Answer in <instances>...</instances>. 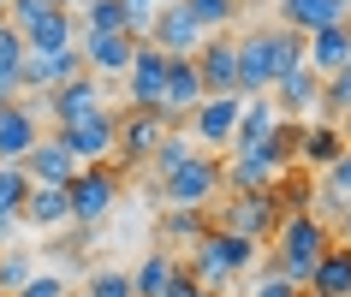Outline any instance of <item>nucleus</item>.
<instances>
[{"label":"nucleus","instance_id":"obj_19","mask_svg":"<svg viewBox=\"0 0 351 297\" xmlns=\"http://www.w3.org/2000/svg\"><path fill=\"white\" fill-rule=\"evenodd\" d=\"M280 119H286V113H280L274 95H244V113H239V125H232L226 155H232V148H262V143H268V131H274Z\"/></svg>","mask_w":351,"mask_h":297},{"label":"nucleus","instance_id":"obj_47","mask_svg":"<svg viewBox=\"0 0 351 297\" xmlns=\"http://www.w3.org/2000/svg\"><path fill=\"white\" fill-rule=\"evenodd\" d=\"M208 297H226V292H208Z\"/></svg>","mask_w":351,"mask_h":297},{"label":"nucleus","instance_id":"obj_44","mask_svg":"<svg viewBox=\"0 0 351 297\" xmlns=\"http://www.w3.org/2000/svg\"><path fill=\"white\" fill-rule=\"evenodd\" d=\"M339 238H346V244H351V203H346V208H339Z\"/></svg>","mask_w":351,"mask_h":297},{"label":"nucleus","instance_id":"obj_18","mask_svg":"<svg viewBox=\"0 0 351 297\" xmlns=\"http://www.w3.org/2000/svg\"><path fill=\"white\" fill-rule=\"evenodd\" d=\"M77 48H84V66H90L95 77H113V72L131 66V48H137V42H131L125 30H84Z\"/></svg>","mask_w":351,"mask_h":297},{"label":"nucleus","instance_id":"obj_43","mask_svg":"<svg viewBox=\"0 0 351 297\" xmlns=\"http://www.w3.org/2000/svg\"><path fill=\"white\" fill-rule=\"evenodd\" d=\"M12 232H19V214H6V208H0V250L12 244Z\"/></svg>","mask_w":351,"mask_h":297},{"label":"nucleus","instance_id":"obj_50","mask_svg":"<svg viewBox=\"0 0 351 297\" xmlns=\"http://www.w3.org/2000/svg\"><path fill=\"white\" fill-rule=\"evenodd\" d=\"M0 297H12V292H0Z\"/></svg>","mask_w":351,"mask_h":297},{"label":"nucleus","instance_id":"obj_34","mask_svg":"<svg viewBox=\"0 0 351 297\" xmlns=\"http://www.w3.org/2000/svg\"><path fill=\"white\" fill-rule=\"evenodd\" d=\"M84 30H125V0H84Z\"/></svg>","mask_w":351,"mask_h":297},{"label":"nucleus","instance_id":"obj_52","mask_svg":"<svg viewBox=\"0 0 351 297\" xmlns=\"http://www.w3.org/2000/svg\"><path fill=\"white\" fill-rule=\"evenodd\" d=\"M0 107H6V101H0Z\"/></svg>","mask_w":351,"mask_h":297},{"label":"nucleus","instance_id":"obj_16","mask_svg":"<svg viewBox=\"0 0 351 297\" xmlns=\"http://www.w3.org/2000/svg\"><path fill=\"white\" fill-rule=\"evenodd\" d=\"M203 101V77H197V60L191 54H167V90H161V113L167 119H185L191 107Z\"/></svg>","mask_w":351,"mask_h":297},{"label":"nucleus","instance_id":"obj_20","mask_svg":"<svg viewBox=\"0 0 351 297\" xmlns=\"http://www.w3.org/2000/svg\"><path fill=\"white\" fill-rule=\"evenodd\" d=\"M19 226H36V232H60L72 226V203H66V185H30L19 208Z\"/></svg>","mask_w":351,"mask_h":297},{"label":"nucleus","instance_id":"obj_24","mask_svg":"<svg viewBox=\"0 0 351 297\" xmlns=\"http://www.w3.org/2000/svg\"><path fill=\"white\" fill-rule=\"evenodd\" d=\"M339 148H346V131L333 125V119H310V125L298 131V161H304V167L328 172L333 161H339Z\"/></svg>","mask_w":351,"mask_h":297},{"label":"nucleus","instance_id":"obj_15","mask_svg":"<svg viewBox=\"0 0 351 297\" xmlns=\"http://www.w3.org/2000/svg\"><path fill=\"white\" fill-rule=\"evenodd\" d=\"M280 101V113H298V119H322V77L298 60L286 77H274V90H268Z\"/></svg>","mask_w":351,"mask_h":297},{"label":"nucleus","instance_id":"obj_28","mask_svg":"<svg viewBox=\"0 0 351 297\" xmlns=\"http://www.w3.org/2000/svg\"><path fill=\"white\" fill-rule=\"evenodd\" d=\"M173 274H179V261L167 256V250H149V256L131 268V297H161Z\"/></svg>","mask_w":351,"mask_h":297},{"label":"nucleus","instance_id":"obj_49","mask_svg":"<svg viewBox=\"0 0 351 297\" xmlns=\"http://www.w3.org/2000/svg\"><path fill=\"white\" fill-rule=\"evenodd\" d=\"M0 24H6V12H0Z\"/></svg>","mask_w":351,"mask_h":297},{"label":"nucleus","instance_id":"obj_26","mask_svg":"<svg viewBox=\"0 0 351 297\" xmlns=\"http://www.w3.org/2000/svg\"><path fill=\"white\" fill-rule=\"evenodd\" d=\"M84 24L72 18V6H48L30 30H24V48H77Z\"/></svg>","mask_w":351,"mask_h":297},{"label":"nucleus","instance_id":"obj_23","mask_svg":"<svg viewBox=\"0 0 351 297\" xmlns=\"http://www.w3.org/2000/svg\"><path fill=\"white\" fill-rule=\"evenodd\" d=\"M36 107L30 101H6L0 107V161H24V148L36 143Z\"/></svg>","mask_w":351,"mask_h":297},{"label":"nucleus","instance_id":"obj_22","mask_svg":"<svg viewBox=\"0 0 351 297\" xmlns=\"http://www.w3.org/2000/svg\"><path fill=\"white\" fill-rule=\"evenodd\" d=\"M304 292H315V297H351V244L346 238H333L328 250L315 256V274H310Z\"/></svg>","mask_w":351,"mask_h":297},{"label":"nucleus","instance_id":"obj_51","mask_svg":"<svg viewBox=\"0 0 351 297\" xmlns=\"http://www.w3.org/2000/svg\"><path fill=\"white\" fill-rule=\"evenodd\" d=\"M149 6H155V0H149Z\"/></svg>","mask_w":351,"mask_h":297},{"label":"nucleus","instance_id":"obj_2","mask_svg":"<svg viewBox=\"0 0 351 297\" xmlns=\"http://www.w3.org/2000/svg\"><path fill=\"white\" fill-rule=\"evenodd\" d=\"M268 244H274V261H268V268L304 292L310 274H315V256L333 244V232H328V220H322L315 208H298V214H280V226H274V238H268Z\"/></svg>","mask_w":351,"mask_h":297},{"label":"nucleus","instance_id":"obj_46","mask_svg":"<svg viewBox=\"0 0 351 297\" xmlns=\"http://www.w3.org/2000/svg\"><path fill=\"white\" fill-rule=\"evenodd\" d=\"M339 6H346V12H351V0H339Z\"/></svg>","mask_w":351,"mask_h":297},{"label":"nucleus","instance_id":"obj_42","mask_svg":"<svg viewBox=\"0 0 351 297\" xmlns=\"http://www.w3.org/2000/svg\"><path fill=\"white\" fill-rule=\"evenodd\" d=\"M250 297H298V285H292V279H280L274 268H268V274L256 279V292H250Z\"/></svg>","mask_w":351,"mask_h":297},{"label":"nucleus","instance_id":"obj_6","mask_svg":"<svg viewBox=\"0 0 351 297\" xmlns=\"http://www.w3.org/2000/svg\"><path fill=\"white\" fill-rule=\"evenodd\" d=\"M54 137L66 148H72L77 167H90V161H113V137H119V113L101 101V107H90L84 119H66V125H54Z\"/></svg>","mask_w":351,"mask_h":297},{"label":"nucleus","instance_id":"obj_11","mask_svg":"<svg viewBox=\"0 0 351 297\" xmlns=\"http://www.w3.org/2000/svg\"><path fill=\"white\" fill-rule=\"evenodd\" d=\"M197 77H203V95H239V42L215 30V42H197Z\"/></svg>","mask_w":351,"mask_h":297},{"label":"nucleus","instance_id":"obj_1","mask_svg":"<svg viewBox=\"0 0 351 297\" xmlns=\"http://www.w3.org/2000/svg\"><path fill=\"white\" fill-rule=\"evenodd\" d=\"M304 60V36L298 30H250L239 36V95H268L274 77H286Z\"/></svg>","mask_w":351,"mask_h":297},{"label":"nucleus","instance_id":"obj_33","mask_svg":"<svg viewBox=\"0 0 351 297\" xmlns=\"http://www.w3.org/2000/svg\"><path fill=\"white\" fill-rule=\"evenodd\" d=\"M185 12L203 24V30H226V24L239 18V0H185Z\"/></svg>","mask_w":351,"mask_h":297},{"label":"nucleus","instance_id":"obj_5","mask_svg":"<svg viewBox=\"0 0 351 297\" xmlns=\"http://www.w3.org/2000/svg\"><path fill=\"white\" fill-rule=\"evenodd\" d=\"M119 167H108V161H90V167H77L72 179H66V203H72V226H95L108 220L113 208H119Z\"/></svg>","mask_w":351,"mask_h":297},{"label":"nucleus","instance_id":"obj_27","mask_svg":"<svg viewBox=\"0 0 351 297\" xmlns=\"http://www.w3.org/2000/svg\"><path fill=\"white\" fill-rule=\"evenodd\" d=\"M333 18H346L339 0H280V24L298 30V36H310V30H322V24H333Z\"/></svg>","mask_w":351,"mask_h":297},{"label":"nucleus","instance_id":"obj_7","mask_svg":"<svg viewBox=\"0 0 351 297\" xmlns=\"http://www.w3.org/2000/svg\"><path fill=\"white\" fill-rule=\"evenodd\" d=\"M280 196L274 190H226V208H221V226L226 232H239V238L250 244H268L274 238V226H280Z\"/></svg>","mask_w":351,"mask_h":297},{"label":"nucleus","instance_id":"obj_21","mask_svg":"<svg viewBox=\"0 0 351 297\" xmlns=\"http://www.w3.org/2000/svg\"><path fill=\"white\" fill-rule=\"evenodd\" d=\"M24 172H30V185H66L77 172V161L60 137H36V143L24 148Z\"/></svg>","mask_w":351,"mask_h":297},{"label":"nucleus","instance_id":"obj_10","mask_svg":"<svg viewBox=\"0 0 351 297\" xmlns=\"http://www.w3.org/2000/svg\"><path fill=\"white\" fill-rule=\"evenodd\" d=\"M239 113H244V95H203V101L191 107V143L197 148H226Z\"/></svg>","mask_w":351,"mask_h":297},{"label":"nucleus","instance_id":"obj_4","mask_svg":"<svg viewBox=\"0 0 351 297\" xmlns=\"http://www.w3.org/2000/svg\"><path fill=\"white\" fill-rule=\"evenodd\" d=\"M250 261H256V244H250V238H239V232H226L221 220H215V226L203 232V238L191 244V274L203 279L208 292H226V279H232V274H244Z\"/></svg>","mask_w":351,"mask_h":297},{"label":"nucleus","instance_id":"obj_30","mask_svg":"<svg viewBox=\"0 0 351 297\" xmlns=\"http://www.w3.org/2000/svg\"><path fill=\"white\" fill-rule=\"evenodd\" d=\"M203 232H208V214H203V208H173V203H167V214H161V238L197 244Z\"/></svg>","mask_w":351,"mask_h":297},{"label":"nucleus","instance_id":"obj_9","mask_svg":"<svg viewBox=\"0 0 351 297\" xmlns=\"http://www.w3.org/2000/svg\"><path fill=\"white\" fill-rule=\"evenodd\" d=\"M84 72V48H24V60H19V83L24 90H60L66 77H77Z\"/></svg>","mask_w":351,"mask_h":297},{"label":"nucleus","instance_id":"obj_12","mask_svg":"<svg viewBox=\"0 0 351 297\" xmlns=\"http://www.w3.org/2000/svg\"><path fill=\"white\" fill-rule=\"evenodd\" d=\"M131 107H161V90H167V54L155 48V42H137L131 48Z\"/></svg>","mask_w":351,"mask_h":297},{"label":"nucleus","instance_id":"obj_40","mask_svg":"<svg viewBox=\"0 0 351 297\" xmlns=\"http://www.w3.org/2000/svg\"><path fill=\"white\" fill-rule=\"evenodd\" d=\"M48 6H54V0H6V24H12V30H30V24L42 18V12H48Z\"/></svg>","mask_w":351,"mask_h":297},{"label":"nucleus","instance_id":"obj_38","mask_svg":"<svg viewBox=\"0 0 351 297\" xmlns=\"http://www.w3.org/2000/svg\"><path fill=\"white\" fill-rule=\"evenodd\" d=\"M12 297H72V279H66V274H42V268H36Z\"/></svg>","mask_w":351,"mask_h":297},{"label":"nucleus","instance_id":"obj_8","mask_svg":"<svg viewBox=\"0 0 351 297\" xmlns=\"http://www.w3.org/2000/svg\"><path fill=\"white\" fill-rule=\"evenodd\" d=\"M167 131H173V119L161 107H125L119 113V137H113V161L119 167H149V155H155V143Z\"/></svg>","mask_w":351,"mask_h":297},{"label":"nucleus","instance_id":"obj_39","mask_svg":"<svg viewBox=\"0 0 351 297\" xmlns=\"http://www.w3.org/2000/svg\"><path fill=\"white\" fill-rule=\"evenodd\" d=\"M84 297H131V274H119V268H101V274L84 279Z\"/></svg>","mask_w":351,"mask_h":297},{"label":"nucleus","instance_id":"obj_37","mask_svg":"<svg viewBox=\"0 0 351 297\" xmlns=\"http://www.w3.org/2000/svg\"><path fill=\"white\" fill-rule=\"evenodd\" d=\"M322 107L351 113V60L339 66V72H328V77H322Z\"/></svg>","mask_w":351,"mask_h":297},{"label":"nucleus","instance_id":"obj_17","mask_svg":"<svg viewBox=\"0 0 351 297\" xmlns=\"http://www.w3.org/2000/svg\"><path fill=\"white\" fill-rule=\"evenodd\" d=\"M42 107L54 113V125H66V119H84L90 107H101V77H95V72L66 77L60 90H48V95H42Z\"/></svg>","mask_w":351,"mask_h":297},{"label":"nucleus","instance_id":"obj_45","mask_svg":"<svg viewBox=\"0 0 351 297\" xmlns=\"http://www.w3.org/2000/svg\"><path fill=\"white\" fill-rule=\"evenodd\" d=\"M54 6H72V0H54Z\"/></svg>","mask_w":351,"mask_h":297},{"label":"nucleus","instance_id":"obj_25","mask_svg":"<svg viewBox=\"0 0 351 297\" xmlns=\"http://www.w3.org/2000/svg\"><path fill=\"white\" fill-rule=\"evenodd\" d=\"M280 167L268 161V148H232L226 155V185L232 190H274Z\"/></svg>","mask_w":351,"mask_h":297},{"label":"nucleus","instance_id":"obj_36","mask_svg":"<svg viewBox=\"0 0 351 297\" xmlns=\"http://www.w3.org/2000/svg\"><path fill=\"white\" fill-rule=\"evenodd\" d=\"M30 274H36V261L24 256V250H12V244H6V250H0V292H19Z\"/></svg>","mask_w":351,"mask_h":297},{"label":"nucleus","instance_id":"obj_32","mask_svg":"<svg viewBox=\"0 0 351 297\" xmlns=\"http://www.w3.org/2000/svg\"><path fill=\"white\" fill-rule=\"evenodd\" d=\"M298 131H304V125H292V119H280V125L268 131V143H262V148H268V161H274L280 172H286V167L298 161Z\"/></svg>","mask_w":351,"mask_h":297},{"label":"nucleus","instance_id":"obj_29","mask_svg":"<svg viewBox=\"0 0 351 297\" xmlns=\"http://www.w3.org/2000/svg\"><path fill=\"white\" fill-rule=\"evenodd\" d=\"M19 60H24V36L12 30V24H0V101H19V95H24Z\"/></svg>","mask_w":351,"mask_h":297},{"label":"nucleus","instance_id":"obj_41","mask_svg":"<svg viewBox=\"0 0 351 297\" xmlns=\"http://www.w3.org/2000/svg\"><path fill=\"white\" fill-rule=\"evenodd\" d=\"M161 297H208V285L191 274V268H179V274L167 279V292H161Z\"/></svg>","mask_w":351,"mask_h":297},{"label":"nucleus","instance_id":"obj_31","mask_svg":"<svg viewBox=\"0 0 351 297\" xmlns=\"http://www.w3.org/2000/svg\"><path fill=\"white\" fill-rule=\"evenodd\" d=\"M24 196H30V172H24V161H0V208L19 214Z\"/></svg>","mask_w":351,"mask_h":297},{"label":"nucleus","instance_id":"obj_3","mask_svg":"<svg viewBox=\"0 0 351 297\" xmlns=\"http://www.w3.org/2000/svg\"><path fill=\"white\" fill-rule=\"evenodd\" d=\"M155 185H161V196L173 208H208L226 190V161L215 148H191L185 161L167 172V179H155Z\"/></svg>","mask_w":351,"mask_h":297},{"label":"nucleus","instance_id":"obj_35","mask_svg":"<svg viewBox=\"0 0 351 297\" xmlns=\"http://www.w3.org/2000/svg\"><path fill=\"white\" fill-rule=\"evenodd\" d=\"M191 148H197V143H191V137H173V131H167L161 143H155V155H149V167H155V179H167V172L179 167V161H185Z\"/></svg>","mask_w":351,"mask_h":297},{"label":"nucleus","instance_id":"obj_13","mask_svg":"<svg viewBox=\"0 0 351 297\" xmlns=\"http://www.w3.org/2000/svg\"><path fill=\"white\" fill-rule=\"evenodd\" d=\"M346 60H351V18H333V24H322V30L304 36V66H310L315 77L339 72Z\"/></svg>","mask_w":351,"mask_h":297},{"label":"nucleus","instance_id":"obj_48","mask_svg":"<svg viewBox=\"0 0 351 297\" xmlns=\"http://www.w3.org/2000/svg\"><path fill=\"white\" fill-rule=\"evenodd\" d=\"M0 12H6V0H0Z\"/></svg>","mask_w":351,"mask_h":297},{"label":"nucleus","instance_id":"obj_14","mask_svg":"<svg viewBox=\"0 0 351 297\" xmlns=\"http://www.w3.org/2000/svg\"><path fill=\"white\" fill-rule=\"evenodd\" d=\"M149 42H155L161 54H197L203 24L185 12V0H173V6H155V30H149Z\"/></svg>","mask_w":351,"mask_h":297}]
</instances>
